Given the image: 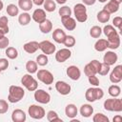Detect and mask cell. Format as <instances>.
Returning a JSON list of instances; mask_svg holds the SVG:
<instances>
[{
  "instance_id": "cell-1",
  "label": "cell",
  "mask_w": 122,
  "mask_h": 122,
  "mask_svg": "<svg viewBox=\"0 0 122 122\" xmlns=\"http://www.w3.org/2000/svg\"><path fill=\"white\" fill-rule=\"evenodd\" d=\"M24 95H25V91L23 90V88L12 85L9 89L8 100L10 103H17L24 97Z\"/></svg>"
},
{
  "instance_id": "cell-2",
  "label": "cell",
  "mask_w": 122,
  "mask_h": 122,
  "mask_svg": "<svg viewBox=\"0 0 122 122\" xmlns=\"http://www.w3.org/2000/svg\"><path fill=\"white\" fill-rule=\"evenodd\" d=\"M104 96V92L100 88H89L85 92V98L89 102L100 100Z\"/></svg>"
},
{
  "instance_id": "cell-3",
  "label": "cell",
  "mask_w": 122,
  "mask_h": 122,
  "mask_svg": "<svg viewBox=\"0 0 122 122\" xmlns=\"http://www.w3.org/2000/svg\"><path fill=\"white\" fill-rule=\"evenodd\" d=\"M73 13H74V16L78 22L83 23V22L87 21V18H88L87 9H86L84 4H81V3L76 4L73 8Z\"/></svg>"
},
{
  "instance_id": "cell-4",
  "label": "cell",
  "mask_w": 122,
  "mask_h": 122,
  "mask_svg": "<svg viewBox=\"0 0 122 122\" xmlns=\"http://www.w3.org/2000/svg\"><path fill=\"white\" fill-rule=\"evenodd\" d=\"M21 83L30 92H34L37 89V87H38L37 81L30 74H25V75H23V77L21 78Z\"/></svg>"
},
{
  "instance_id": "cell-5",
  "label": "cell",
  "mask_w": 122,
  "mask_h": 122,
  "mask_svg": "<svg viewBox=\"0 0 122 122\" xmlns=\"http://www.w3.org/2000/svg\"><path fill=\"white\" fill-rule=\"evenodd\" d=\"M28 112H29L30 116L33 119H42L46 114L44 108L38 105H30L29 107Z\"/></svg>"
},
{
  "instance_id": "cell-6",
  "label": "cell",
  "mask_w": 122,
  "mask_h": 122,
  "mask_svg": "<svg viewBox=\"0 0 122 122\" xmlns=\"http://www.w3.org/2000/svg\"><path fill=\"white\" fill-rule=\"evenodd\" d=\"M37 78L39 81L43 82L46 85H51L53 82V75L50 71L40 70L37 71Z\"/></svg>"
},
{
  "instance_id": "cell-7",
  "label": "cell",
  "mask_w": 122,
  "mask_h": 122,
  "mask_svg": "<svg viewBox=\"0 0 122 122\" xmlns=\"http://www.w3.org/2000/svg\"><path fill=\"white\" fill-rule=\"evenodd\" d=\"M34 99L41 104H48L51 101V95L44 90H35L34 92Z\"/></svg>"
},
{
  "instance_id": "cell-8",
  "label": "cell",
  "mask_w": 122,
  "mask_h": 122,
  "mask_svg": "<svg viewBox=\"0 0 122 122\" xmlns=\"http://www.w3.org/2000/svg\"><path fill=\"white\" fill-rule=\"evenodd\" d=\"M39 49L44 54H52L55 51V46L49 40H44L39 43Z\"/></svg>"
},
{
  "instance_id": "cell-9",
  "label": "cell",
  "mask_w": 122,
  "mask_h": 122,
  "mask_svg": "<svg viewBox=\"0 0 122 122\" xmlns=\"http://www.w3.org/2000/svg\"><path fill=\"white\" fill-rule=\"evenodd\" d=\"M110 80L113 84H117L122 80V66H116L110 74Z\"/></svg>"
},
{
  "instance_id": "cell-10",
  "label": "cell",
  "mask_w": 122,
  "mask_h": 122,
  "mask_svg": "<svg viewBox=\"0 0 122 122\" xmlns=\"http://www.w3.org/2000/svg\"><path fill=\"white\" fill-rule=\"evenodd\" d=\"M108 48L112 49V50H115L120 46V37L119 34L116 32L111 34L110 36H108Z\"/></svg>"
},
{
  "instance_id": "cell-11",
  "label": "cell",
  "mask_w": 122,
  "mask_h": 122,
  "mask_svg": "<svg viewBox=\"0 0 122 122\" xmlns=\"http://www.w3.org/2000/svg\"><path fill=\"white\" fill-rule=\"evenodd\" d=\"M71 56V51L69 49L65 48V49L59 50L55 53V60L59 63H62V62H65L66 60H68Z\"/></svg>"
},
{
  "instance_id": "cell-12",
  "label": "cell",
  "mask_w": 122,
  "mask_h": 122,
  "mask_svg": "<svg viewBox=\"0 0 122 122\" xmlns=\"http://www.w3.org/2000/svg\"><path fill=\"white\" fill-rule=\"evenodd\" d=\"M55 89H56V91H57L60 94H62V95H67V94H69V93L71 92V86H70L68 83L64 82V81H57V82L55 83Z\"/></svg>"
},
{
  "instance_id": "cell-13",
  "label": "cell",
  "mask_w": 122,
  "mask_h": 122,
  "mask_svg": "<svg viewBox=\"0 0 122 122\" xmlns=\"http://www.w3.org/2000/svg\"><path fill=\"white\" fill-rule=\"evenodd\" d=\"M66 72H67V75L71 80H74V81L78 80L80 78V76H81V71H80L79 68L76 67V66H70V67H68Z\"/></svg>"
},
{
  "instance_id": "cell-14",
  "label": "cell",
  "mask_w": 122,
  "mask_h": 122,
  "mask_svg": "<svg viewBox=\"0 0 122 122\" xmlns=\"http://www.w3.org/2000/svg\"><path fill=\"white\" fill-rule=\"evenodd\" d=\"M118 57H117V54L114 53L113 51H107L103 57V61L105 64L109 65V66H112V65H114L117 61Z\"/></svg>"
},
{
  "instance_id": "cell-15",
  "label": "cell",
  "mask_w": 122,
  "mask_h": 122,
  "mask_svg": "<svg viewBox=\"0 0 122 122\" xmlns=\"http://www.w3.org/2000/svg\"><path fill=\"white\" fill-rule=\"evenodd\" d=\"M61 21H62V24L65 27V29L68 30H73L76 28V21L72 17H71V16H69V17H62Z\"/></svg>"
},
{
  "instance_id": "cell-16",
  "label": "cell",
  "mask_w": 122,
  "mask_h": 122,
  "mask_svg": "<svg viewBox=\"0 0 122 122\" xmlns=\"http://www.w3.org/2000/svg\"><path fill=\"white\" fill-rule=\"evenodd\" d=\"M11 119L13 122H24L26 121V113L20 109H16L11 113Z\"/></svg>"
},
{
  "instance_id": "cell-17",
  "label": "cell",
  "mask_w": 122,
  "mask_h": 122,
  "mask_svg": "<svg viewBox=\"0 0 122 122\" xmlns=\"http://www.w3.org/2000/svg\"><path fill=\"white\" fill-rule=\"evenodd\" d=\"M32 19L36 22V23H41L43 22L46 18V12L44 10L42 9H36L33 13H32Z\"/></svg>"
},
{
  "instance_id": "cell-18",
  "label": "cell",
  "mask_w": 122,
  "mask_h": 122,
  "mask_svg": "<svg viewBox=\"0 0 122 122\" xmlns=\"http://www.w3.org/2000/svg\"><path fill=\"white\" fill-rule=\"evenodd\" d=\"M52 38H53V40H54L56 43L61 44V43L64 42V40H65V38H66V33H65V31H64L63 30H61V29H56V30H53Z\"/></svg>"
},
{
  "instance_id": "cell-19",
  "label": "cell",
  "mask_w": 122,
  "mask_h": 122,
  "mask_svg": "<svg viewBox=\"0 0 122 122\" xmlns=\"http://www.w3.org/2000/svg\"><path fill=\"white\" fill-rule=\"evenodd\" d=\"M23 49L28 53H34L39 49V43L36 41H30L23 46Z\"/></svg>"
},
{
  "instance_id": "cell-20",
  "label": "cell",
  "mask_w": 122,
  "mask_h": 122,
  "mask_svg": "<svg viewBox=\"0 0 122 122\" xmlns=\"http://www.w3.org/2000/svg\"><path fill=\"white\" fill-rule=\"evenodd\" d=\"M39 30L43 33H49L52 30V23L49 19H45L43 22L39 23Z\"/></svg>"
},
{
  "instance_id": "cell-21",
  "label": "cell",
  "mask_w": 122,
  "mask_h": 122,
  "mask_svg": "<svg viewBox=\"0 0 122 122\" xmlns=\"http://www.w3.org/2000/svg\"><path fill=\"white\" fill-rule=\"evenodd\" d=\"M103 10H106L107 12H109L110 14H112V13L116 12V11L119 10V5H118L117 3H115V2H113L112 0H111L110 2H108V3L104 6Z\"/></svg>"
},
{
  "instance_id": "cell-22",
  "label": "cell",
  "mask_w": 122,
  "mask_h": 122,
  "mask_svg": "<svg viewBox=\"0 0 122 122\" xmlns=\"http://www.w3.org/2000/svg\"><path fill=\"white\" fill-rule=\"evenodd\" d=\"M77 108L74 104H69L66 106L65 113L69 118H74L77 115Z\"/></svg>"
},
{
  "instance_id": "cell-23",
  "label": "cell",
  "mask_w": 122,
  "mask_h": 122,
  "mask_svg": "<svg viewBox=\"0 0 122 122\" xmlns=\"http://www.w3.org/2000/svg\"><path fill=\"white\" fill-rule=\"evenodd\" d=\"M93 113V108L89 104H84L80 107V114L83 117H90Z\"/></svg>"
},
{
  "instance_id": "cell-24",
  "label": "cell",
  "mask_w": 122,
  "mask_h": 122,
  "mask_svg": "<svg viewBox=\"0 0 122 122\" xmlns=\"http://www.w3.org/2000/svg\"><path fill=\"white\" fill-rule=\"evenodd\" d=\"M108 48V41L107 39H99L94 44V49L97 51H104Z\"/></svg>"
},
{
  "instance_id": "cell-25",
  "label": "cell",
  "mask_w": 122,
  "mask_h": 122,
  "mask_svg": "<svg viewBox=\"0 0 122 122\" xmlns=\"http://www.w3.org/2000/svg\"><path fill=\"white\" fill-rule=\"evenodd\" d=\"M32 1L31 0H18V6L21 10L28 11L32 8Z\"/></svg>"
},
{
  "instance_id": "cell-26",
  "label": "cell",
  "mask_w": 122,
  "mask_h": 122,
  "mask_svg": "<svg viewBox=\"0 0 122 122\" xmlns=\"http://www.w3.org/2000/svg\"><path fill=\"white\" fill-rule=\"evenodd\" d=\"M110 17H111V14L109 12H107L106 10H100L97 13V20L100 23H107L110 20Z\"/></svg>"
},
{
  "instance_id": "cell-27",
  "label": "cell",
  "mask_w": 122,
  "mask_h": 122,
  "mask_svg": "<svg viewBox=\"0 0 122 122\" xmlns=\"http://www.w3.org/2000/svg\"><path fill=\"white\" fill-rule=\"evenodd\" d=\"M8 23H9V20L6 16H2L0 17V30L6 34L9 32V26H8Z\"/></svg>"
},
{
  "instance_id": "cell-28",
  "label": "cell",
  "mask_w": 122,
  "mask_h": 122,
  "mask_svg": "<svg viewBox=\"0 0 122 122\" xmlns=\"http://www.w3.org/2000/svg\"><path fill=\"white\" fill-rule=\"evenodd\" d=\"M18 22L22 26H26L30 22V15L28 12H23L18 17Z\"/></svg>"
},
{
  "instance_id": "cell-29",
  "label": "cell",
  "mask_w": 122,
  "mask_h": 122,
  "mask_svg": "<svg viewBox=\"0 0 122 122\" xmlns=\"http://www.w3.org/2000/svg\"><path fill=\"white\" fill-rule=\"evenodd\" d=\"M84 73L89 77V76H92V75H95V74L97 73V71H96V69L92 65V63L90 62V63H88V64L85 66V68H84Z\"/></svg>"
},
{
  "instance_id": "cell-30",
  "label": "cell",
  "mask_w": 122,
  "mask_h": 122,
  "mask_svg": "<svg viewBox=\"0 0 122 122\" xmlns=\"http://www.w3.org/2000/svg\"><path fill=\"white\" fill-rule=\"evenodd\" d=\"M43 6H44L45 10L46 11H49V12L54 11L55 9H56V4L54 3L53 0H45Z\"/></svg>"
},
{
  "instance_id": "cell-31",
  "label": "cell",
  "mask_w": 122,
  "mask_h": 122,
  "mask_svg": "<svg viewBox=\"0 0 122 122\" xmlns=\"http://www.w3.org/2000/svg\"><path fill=\"white\" fill-rule=\"evenodd\" d=\"M26 70L28 71L29 73L32 74V73H35L37 71V63L32 61V60H30L26 63Z\"/></svg>"
},
{
  "instance_id": "cell-32",
  "label": "cell",
  "mask_w": 122,
  "mask_h": 122,
  "mask_svg": "<svg viewBox=\"0 0 122 122\" xmlns=\"http://www.w3.org/2000/svg\"><path fill=\"white\" fill-rule=\"evenodd\" d=\"M5 53H6L7 57L10 58V59H15L18 56V51L13 47H8V48H6V52Z\"/></svg>"
},
{
  "instance_id": "cell-33",
  "label": "cell",
  "mask_w": 122,
  "mask_h": 122,
  "mask_svg": "<svg viewBox=\"0 0 122 122\" xmlns=\"http://www.w3.org/2000/svg\"><path fill=\"white\" fill-rule=\"evenodd\" d=\"M108 92H109V94H110L111 96H112V97H117V96H119V94H120L121 89H120V87L117 86V85H112V86L109 87Z\"/></svg>"
},
{
  "instance_id": "cell-34",
  "label": "cell",
  "mask_w": 122,
  "mask_h": 122,
  "mask_svg": "<svg viewBox=\"0 0 122 122\" xmlns=\"http://www.w3.org/2000/svg\"><path fill=\"white\" fill-rule=\"evenodd\" d=\"M18 12H19V8L16 6V5H14V4H10V5H8V7H7V13L10 15V16H15V15H17L18 14Z\"/></svg>"
},
{
  "instance_id": "cell-35",
  "label": "cell",
  "mask_w": 122,
  "mask_h": 122,
  "mask_svg": "<svg viewBox=\"0 0 122 122\" xmlns=\"http://www.w3.org/2000/svg\"><path fill=\"white\" fill-rule=\"evenodd\" d=\"M47 119H48L50 122H55V121L62 122V119L58 117L57 112H54V111H50V112H48V113H47Z\"/></svg>"
},
{
  "instance_id": "cell-36",
  "label": "cell",
  "mask_w": 122,
  "mask_h": 122,
  "mask_svg": "<svg viewBox=\"0 0 122 122\" xmlns=\"http://www.w3.org/2000/svg\"><path fill=\"white\" fill-rule=\"evenodd\" d=\"M59 15L60 17H69L71 15V10L68 6H63L59 9Z\"/></svg>"
},
{
  "instance_id": "cell-37",
  "label": "cell",
  "mask_w": 122,
  "mask_h": 122,
  "mask_svg": "<svg viewBox=\"0 0 122 122\" xmlns=\"http://www.w3.org/2000/svg\"><path fill=\"white\" fill-rule=\"evenodd\" d=\"M102 33V29L98 26H93L91 30H90V34L92 37L93 38H98Z\"/></svg>"
},
{
  "instance_id": "cell-38",
  "label": "cell",
  "mask_w": 122,
  "mask_h": 122,
  "mask_svg": "<svg viewBox=\"0 0 122 122\" xmlns=\"http://www.w3.org/2000/svg\"><path fill=\"white\" fill-rule=\"evenodd\" d=\"M63 44L67 48H71L75 45V38L72 35H66V38H65Z\"/></svg>"
},
{
  "instance_id": "cell-39",
  "label": "cell",
  "mask_w": 122,
  "mask_h": 122,
  "mask_svg": "<svg viewBox=\"0 0 122 122\" xmlns=\"http://www.w3.org/2000/svg\"><path fill=\"white\" fill-rule=\"evenodd\" d=\"M49 62V59L47 57V54H39L37 57H36V63L37 65L39 66H46Z\"/></svg>"
},
{
  "instance_id": "cell-40",
  "label": "cell",
  "mask_w": 122,
  "mask_h": 122,
  "mask_svg": "<svg viewBox=\"0 0 122 122\" xmlns=\"http://www.w3.org/2000/svg\"><path fill=\"white\" fill-rule=\"evenodd\" d=\"M92 121L93 122H109V118L105 114H103L101 112H98V113L93 115Z\"/></svg>"
},
{
  "instance_id": "cell-41",
  "label": "cell",
  "mask_w": 122,
  "mask_h": 122,
  "mask_svg": "<svg viewBox=\"0 0 122 122\" xmlns=\"http://www.w3.org/2000/svg\"><path fill=\"white\" fill-rule=\"evenodd\" d=\"M113 103H114V98H109V99L105 100L104 109L109 112H113Z\"/></svg>"
},
{
  "instance_id": "cell-42",
  "label": "cell",
  "mask_w": 122,
  "mask_h": 122,
  "mask_svg": "<svg viewBox=\"0 0 122 122\" xmlns=\"http://www.w3.org/2000/svg\"><path fill=\"white\" fill-rule=\"evenodd\" d=\"M110 67H111V66L105 64L104 62L101 63V66H100V69H99V71H98V73H99L100 75H107V74L109 73V71H110Z\"/></svg>"
},
{
  "instance_id": "cell-43",
  "label": "cell",
  "mask_w": 122,
  "mask_h": 122,
  "mask_svg": "<svg viewBox=\"0 0 122 122\" xmlns=\"http://www.w3.org/2000/svg\"><path fill=\"white\" fill-rule=\"evenodd\" d=\"M103 31H104V34H105L107 37H108V36H110L111 34H112V33L116 32L115 29H114L112 25H107V26H105V27H104V29H103Z\"/></svg>"
},
{
  "instance_id": "cell-44",
  "label": "cell",
  "mask_w": 122,
  "mask_h": 122,
  "mask_svg": "<svg viewBox=\"0 0 122 122\" xmlns=\"http://www.w3.org/2000/svg\"><path fill=\"white\" fill-rule=\"evenodd\" d=\"M9 110V104L6 100L0 99V114L6 113Z\"/></svg>"
},
{
  "instance_id": "cell-45",
  "label": "cell",
  "mask_w": 122,
  "mask_h": 122,
  "mask_svg": "<svg viewBox=\"0 0 122 122\" xmlns=\"http://www.w3.org/2000/svg\"><path fill=\"white\" fill-rule=\"evenodd\" d=\"M122 111V101L121 99H114L113 103V112H121Z\"/></svg>"
},
{
  "instance_id": "cell-46",
  "label": "cell",
  "mask_w": 122,
  "mask_h": 122,
  "mask_svg": "<svg viewBox=\"0 0 122 122\" xmlns=\"http://www.w3.org/2000/svg\"><path fill=\"white\" fill-rule=\"evenodd\" d=\"M112 24H113L114 27L118 28L119 30H122V18H121L120 16H116V17H114L113 20H112Z\"/></svg>"
},
{
  "instance_id": "cell-47",
  "label": "cell",
  "mask_w": 122,
  "mask_h": 122,
  "mask_svg": "<svg viewBox=\"0 0 122 122\" xmlns=\"http://www.w3.org/2000/svg\"><path fill=\"white\" fill-rule=\"evenodd\" d=\"M9 43H10L9 38L6 37V36H3L2 38H0V49H6V48H8Z\"/></svg>"
},
{
  "instance_id": "cell-48",
  "label": "cell",
  "mask_w": 122,
  "mask_h": 122,
  "mask_svg": "<svg viewBox=\"0 0 122 122\" xmlns=\"http://www.w3.org/2000/svg\"><path fill=\"white\" fill-rule=\"evenodd\" d=\"M9 67V61L6 58H0V71H5Z\"/></svg>"
},
{
  "instance_id": "cell-49",
  "label": "cell",
  "mask_w": 122,
  "mask_h": 122,
  "mask_svg": "<svg viewBox=\"0 0 122 122\" xmlns=\"http://www.w3.org/2000/svg\"><path fill=\"white\" fill-rule=\"evenodd\" d=\"M88 78H89V82H90V84H92V86L97 87V86L99 85V79L97 78V76H95V75H92V76H89Z\"/></svg>"
},
{
  "instance_id": "cell-50",
  "label": "cell",
  "mask_w": 122,
  "mask_h": 122,
  "mask_svg": "<svg viewBox=\"0 0 122 122\" xmlns=\"http://www.w3.org/2000/svg\"><path fill=\"white\" fill-rule=\"evenodd\" d=\"M82 1H83L84 5H87V6H92V5H93V4L95 3V1H96V0H82Z\"/></svg>"
},
{
  "instance_id": "cell-51",
  "label": "cell",
  "mask_w": 122,
  "mask_h": 122,
  "mask_svg": "<svg viewBox=\"0 0 122 122\" xmlns=\"http://www.w3.org/2000/svg\"><path fill=\"white\" fill-rule=\"evenodd\" d=\"M31 1H32V3L35 4L36 6H41V5L44 4V1H45V0H31Z\"/></svg>"
},
{
  "instance_id": "cell-52",
  "label": "cell",
  "mask_w": 122,
  "mask_h": 122,
  "mask_svg": "<svg viewBox=\"0 0 122 122\" xmlns=\"http://www.w3.org/2000/svg\"><path fill=\"white\" fill-rule=\"evenodd\" d=\"M113 122H121V120H122V117L120 116V115H116V116H114L113 117Z\"/></svg>"
},
{
  "instance_id": "cell-53",
  "label": "cell",
  "mask_w": 122,
  "mask_h": 122,
  "mask_svg": "<svg viewBox=\"0 0 122 122\" xmlns=\"http://www.w3.org/2000/svg\"><path fill=\"white\" fill-rule=\"evenodd\" d=\"M55 1H56V3H58V4H60V5L65 4V3L67 2V0H55Z\"/></svg>"
},
{
  "instance_id": "cell-54",
  "label": "cell",
  "mask_w": 122,
  "mask_h": 122,
  "mask_svg": "<svg viewBox=\"0 0 122 122\" xmlns=\"http://www.w3.org/2000/svg\"><path fill=\"white\" fill-rule=\"evenodd\" d=\"M113 2H115V3H117L118 5H120L121 3H122V0H112Z\"/></svg>"
},
{
  "instance_id": "cell-55",
  "label": "cell",
  "mask_w": 122,
  "mask_h": 122,
  "mask_svg": "<svg viewBox=\"0 0 122 122\" xmlns=\"http://www.w3.org/2000/svg\"><path fill=\"white\" fill-rule=\"evenodd\" d=\"M3 8H4V4H3V2L0 0V10H2Z\"/></svg>"
},
{
  "instance_id": "cell-56",
  "label": "cell",
  "mask_w": 122,
  "mask_h": 122,
  "mask_svg": "<svg viewBox=\"0 0 122 122\" xmlns=\"http://www.w3.org/2000/svg\"><path fill=\"white\" fill-rule=\"evenodd\" d=\"M3 36H5V34H4V33H3V32L0 30V38H2Z\"/></svg>"
},
{
  "instance_id": "cell-57",
  "label": "cell",
  "mask_w": 122,
  "mask_h": 122,
  "mask_svg": "<svg viewBox=\"0 0 122 122\" xmlns=\"http://www.w3.org/2000/svg\"><path fill=\"white\" fill-rule=\"evenodd\" d=\"M98 1H99V2H101V3H104V2H106L107 0H98Z\"/></svg>"
},
{
  "instance_id": "cell-58",
  "label": "cell",
  "mask_w": 122,
  "mask_h": 122,
  "mask_svg": "<svg viewBox=\"0 0 122 122\" xmlns=\"http://www.w3.org/2000/svg\"><path fill=\"white\" fill-rule=\"evenodd\" d=\"M0 72H1V71H0Z\"/></svg>"
}]
</instances>
